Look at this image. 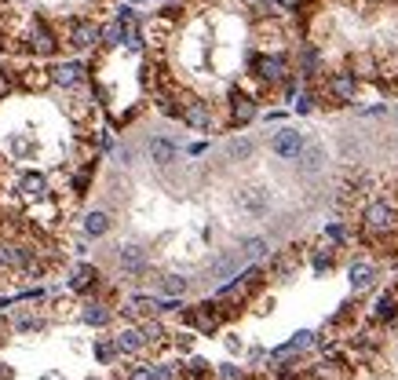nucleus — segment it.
I'll use <instances>...</instances> for the list:
<instances>
[{
	"mask_svg": "<svg viewBox=\"0 0 398 380\" xmlns=\"http://www.w3.org/2000/svg\"><path fill=\"white\" fill-rule=\"evenodd\" d=\"M96 172H99V161L96 157H88V161L70 176V190H73V198H84L88 190H91V179H96Z\"/></svg>",
	"mask_w": 398,
	"mask_h": 380,
	"instance_id": "obj_11",
	"label": "nucleus"
},
{
	"mask_svg": "<svg viewBox=\"0 0 398 380\" xmlns=\"http://www.w3.org/2000/svg\"><path fill=\"white\" fill-rule=\"evenodd\" d=\"M121 380H154V366L136 362V366H128L125 373H121Z\"/></svg>",
	"mask_w": 398,
	"mask_h": 380,
	"instance_id": "obj_20",
	"label": "nucleus"
},
{
	"mask_svg": "<svg viewBox=\"0 0 398 380\" xmlns=\"http://www.w3.org/2000/svg\"><path fill=\"white\" fill-rule=\"evenodd\" d=\"M81 322L91 326V329H103V326L113 322V311H110V304H103V300H84V304H81Z\"/></svg>",
	"mask_w": 398,
	"mask_h": 380,
	"instance_id": "obj_9",
	"label": "nucleus"
},
{
	"mask_svg": "<svg viewBox=\"0 0 398 380\" xmlns=\"http://www.w3.org/2000/svg\"><path fill=\"white\" fill-rule=\"evenodd\" d=\"M227 351H230V355H241V340H238V336H227Z\"/></svg>",
	"mask_w": 398,
	"mask_h": 380,
	"instance_id": "obj_23",
	"label": "nucleus"
},
{
	"mask_svg": "<svg viewBox=\"0 0 398 380\" xmlns=\"http://www.w3.org/2000/svg\"><path fill=\"white\" fill-rule=\"evenodd\" d=\"M161 293H168V296H183V293H187V278H183V274H161Z\"/></svg>",
	"mask_w": 398,
	"mask_h": 380,
	"instance_id": "obj_18",
	"label": "nucleus"
},
{
	"mask_svg": "<svg viewBox=\"0 0 398 380\" xmlns=\"http://www.w3.org/2000/svg\"><path fill=\"white\" fill-rule=\"evenodd\" d=\"M113 344H117V351H121V355H132V359L146 351V336H143L139 322H136V326H125V329H117V333H113Z\"/></svg>",
	"mask_w": 398,
	"mask_h": 380,
	"instance_id": "obj_8",
	"label": "nucleus"
},
{
	"mask_svg": "<svg viewBox=\"0 0 398 380\" xmlns=\"http://www.w3.org/2000/svg\"><path fill=\"white\" fill-rule=\"evenodd\" d=\"M99 41H103V26L96 19H88V15L70 19V26H66V44L73 51H88V48H96Z\"/></svg>",
	"mask_w": 398,
	"mask_h": 380,
	"instance_id": "obj_1",
	"label": "nucleus"
},
{
	"mask_svg": "<svg viewBox=\"0 0 398 380\" xmlns=\"http://www.w3.org/2000/svg\"><path fill=\"white\" fill-rule=\"evenodd\" d=\"M103 44H106V48H121V44H128V26L121 22V19H113V22L103 29Z\"/></svg>",
	"mask_w": 398,
	"mask_h": 380,
	"instance_id": "obj_14",
	"label": "nucleus"
},
{
	"mask_svg": "<svg viewBox=\"0 0 398 380\" xmlns=\"http://www.w3.org/2000/svg\"><path fill=\"white\" fill-rule=\"evenodd\" d=\"M117 355H121V351H117L113 336H110V340H96V362H99V366H113Z\"/></svg>",
	"mask_w": 398,
	"mask_h": 380,
	"instance_id": "obj_17",
	"label": "nucleus"
},
{
	"mask_svg": "<svg viewBox=\"0 0 398 380\" xmlns=\"http://www.w3.org/2000/svg\"><path fill=\"white\" fill-rule=\"evenodd\" d=\"M48 77H51L55 88H66L70 91V88H81L88 81V70H84V62H73L70 59V62H55V66L48 70Z\"/></svg>",
	"mask_w": 398,
	"mask_h": 380,
	"instance_id": "obj_5",
	"label": "nucleus"
},
{
	"mask_svg": "<svg viewBox=\"0 0 398 380\" xmlns=\"http://www.w3.org/2000/svg\"><path fill=\"white\" fill-rule=\"evenodd\" d=\"M0 380H11V366H4V362H0Z\"/></svg>",
	"mask_w": 398,
	"mask_h": 380,
	"instance_id": "obj_24",
	"label": "nucleus"
},
{
	"mask_svg": "<svg viewBox=\"0 0 398 380\" xmlns=\"http://www.w3.org/2000/svg\"><path fill=\"white\" fill-rule=\"evenodd\" d=\"M44 380H58V376H44Z\"/></svg>",
	"mask_w": 398,
	"mask_h": 380,
	"instance_id": "obj_25",
	"label": "nucleus"
},
{
	"mask_svg": "<svg viewBox=\"0 0 398 380\" xmlns=\"http://www.w3.org/2000/svg\"><path fill=\"white\" fill-rule=\"evenodd\" d=\"M117 161L125 165V169L132 165V146H128V143H121V146H117Z\"/></svg>",
	"mask_w": 398,
	"mask_h": 380,
	"instance_id": "obj_22",
	"label": "nucleus"
},
{
	"mask_svg": "<svg viewBox=\"0 0 398 380\" xmlns=\"http://www.w3.org/2000/svg\"><path fill=\"white\" fill-rule=\"evenodd\" d=\"M11 326H15L19 333H44V329H48V322L41 319V314H29V311H19L15 319H11Z\"/></svg>",
	"mask_w": 398,
	"mask_h": 380,
	"instance_id": "obj_13",
	"label": "nucleus"
},
{
	"mask_svg": "<svg viewBox=\"0 0 398 380\" xmlns=\"http://www.w3.org/2000/svg\"><path fill=\"white\" fill-rule=\"evenodd\" d=\"M270 150L278 154V157H289V161H300V154L307 150V136H303L300 129H278L270 136Z\"/></svg>",
	"mask_w": 398,
	"mask_h": 380,
	"instance_id": "obj_3",
	"label": "nucleus"
},
{
	"mask_svg": "<svg viewBox=\"0 0 398 380\" xmlns=\"http://www.w3.org/2000/svg\"><path fill=\"white\" fill-rule=\"evenodd\" d=\"M19 84L34 91V88H48V84H51V77H48V70H34V66H29V70H22V74H19Z\"/></svg>",
	"mask_w": 398,
	"mask_h": 380,
	"instance_id": "obj_16",
	"label": "nucleus"
},
{
	"mask_svg": "<svg viewBox=\"0 0 398 380\" xmlns=\"http://www.w3.org/2000/svg\"><path fill=\"white\" fill-rule=\"evenodd\" d=\"M212 376H216V366L205 362V359H190L179 369V380H212Z\"/></svg>",
	"mask_w": 398,
	"mask_h": 380,
	"instance_id": "obj_12",
	"label": "nucleus"
},
{
	"mask_svg": "<svg viewBox=\"0 0 398 380\" xmlns=\"http://www.w3.org/2000/svg\"><path fill=\"white\" fill-rule=\"evenodd\" d=\"M11 186H15V198L26 201V205H37V201H48L51 198L48 194V179L41 172H22Z\"/></svg>",
	"mask_w": 398,
	"mask_h": 380,
	"instance_id": "obj_4",
	"label": "nucleus"
},
{
	"mask_svg": "<svg viewBox=\"0 0 398 380\" xmlns=\"http://www.w3.org/2000/svg\"><path fill=\"white\" fill-rule=\"evenodd\" d=\"M15 84H19V70H11V66H0V103H4L8 95L15 91Z\"/></svg>",
	"mask_w": 398,
	"mask_h": 380,
	"instance_id": "obj_19",
	"label": "nucleus"
},
{
	"mask_svg": "<svg viewBox=\"0 0 398 380\" xmlns=\"http://www.w3.org/2000/svg\"><path fill=\"white\" fill-rule=\"evenodd\" d=\"M99 285H103V271H99L96 264H81V267H73V274H70V293L88 296V293H99Z\"/></svg>",
	"mask_w": 398,
	"mask_h": 380,
	"instance_id": "obj_7",
	"label": "nucleus"
},
{
	"mask_svg": "<svg viewBox=\"0 0 398 380\" xmlns=\"http://www.w3.org/2000/svg\"><path fill=\"white\" fill-rule=\"evenodd\" d=\"M216 380H249V373H245L241 366H230V362H227V366L216 369Z\"/></svg>",
	"mask_w": 398,
	"mask_h": 380,
	"instance_id": "obj_21",
	"label": "nucleus"
},
{
	"mask_svg": "<svg viewBox=\"0 0 398 380\" xmlns=\"http://www.w3.org/2000/svg\"><path fill=\"white\" fill-rule=\"evenodd\" d=\"M113 264H117V274H125V278H139V274H146L150 256H146V249H143V245L125 241V245H117V249H113Z\"/></svg>",
	"mask_w": 398,
	"mask_h": 380,
	"instance_id": "obj_2",
	"label": "nucleus"
},
{
	"mask_svg": "<svg viewBox=\"0 0 398 380\" xmlns=\"http://www.w3.org/2000/svg\"><path fill=\"white\" fill-rule=\"evenodd\" d=\"M132 4H139V0H132Z\"/></svg>",
	"mask_w": 398,
	"mask_h": 380,
	"instance_id": "obj_26",
	"label": "nucleus"
},
{
	"mask_svg": "<svg viewBox=\"0 0 398 380\" xmlns=\"http://www.w3.org/2000/svg\"><path fill=\"white\" fill-rule=\"evenodd\" d=\"M110 231H113V216H110L106 209L84 212V234H88V238H106Z\"/></svg>",
	"mask_w": 398,
	"mask_h": 380,
	"instance_id": "obj_10",
	"label": "nucleus"
},
{
	"mask_svg": "<svg viewBox=\"0 0 398 380\" xmlns=\"http://www.w3.org/2000/svg\"><path fill=\"white\" fill-rule=\"evenodd\" d=\"M29 51L34 55H55L58 51V37L44 19H34V26H29Z\"/></svg>",
	"mask_w": 398,
	"mask_h": 380,
	"instance_id": "obj_6",
	"label": "nucleus"
},
{
	"mask_svg": "<svg viewBox=\"0 0 398 380\" xmlns=\"http://www.w3.org/2000/svg\"><path fill=\"white\" fill-rule=\"evenodd\" d=\"M172 157H175V146H172L168 139H150V161H154V165L165 169Z\"/></svg>",
	"mask_w": 398,
	"mask_h": 380,
	"instance_id": "obj_15",
	"label": "nucleus"
}]
</instances>
